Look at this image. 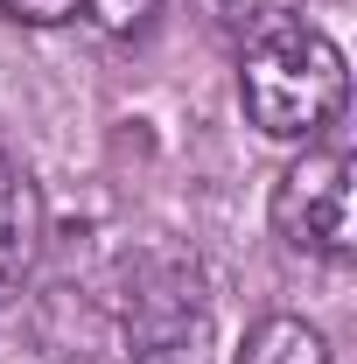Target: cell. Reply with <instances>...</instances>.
I'll return each mask as SVG.
<instances>
[{
    "label": "cell",
    "instance_id": "obj_1",
    "mask_svg": "<svg viewBox=\"0 0 357 364\" xmlns=\"http://www.w3.org/2000/svg\"><path fill=\"white\" fill-rule=\"evenodd\" d=\"M351 98L343 49L309 21H287L238 49V105L267 140H322Z\"/></svg>",
    "mask_w": 357,
    "mask_h": 364
},
{
    "label": "cell",
    "instance_id": "obj_2",
    "mask_svg": "<svg viewBox=\"0 0 357 364\" xmlns=\"http://www.w3.org/2000/svg\"><path fill=\"white\" fill-rule=\"evenodd\" d=\"M273 231L315 252V259H343L357 245V218H351V147L343 140H309L280 182H273Z\"/></svg>",
    "mask_w": 357,
    "mask_h": 364
},
{
    "label": "cell",
    "instance_id": "obj_3",
    "mask_svg": "<svg viewBox=\"0 0 357 364\" xmlns=\"http://www.w3.org/2000/svg\"><path fill=\"white\" fill-rule=\"evenodd\" d=\"M36 252H43V189L0 154V294H14L36 273Z\"/></svg>",
    "mask_w": 357,
    "mask_h": 364
},
{
    "label": "cell",
    "instance_id": "obj_4",
    "mask_svg": "<svg viewBox=\"0 0 357 364\" xmlns=\"http://www.w3.org/2000/svg\"><path fill=\"white\" fill-rule=\"evenodd\" d=\"M231 364H329V343L302 316H260L245 329V343H238Z\"/></svg>",
    "mask_w": 357,
    "mask_h": 364
},
{
    "label": "cell",
    "instance_id": "obj_5",
    "mask_svg": "<svg viewBox=\"0 0 357 364\" xmlns=\"http://www.w3.org/2000/svg\"><path fill=\"white\" fill-rule=\"evenodd\" d=\"M203 14H211V28L231 36V43H260L273 28H287V21H302V0H203Z\"/></svg>",
    "mask_w": 357,
    "mask_h": 364
},
{
    "label": "cell",
    "instance_id": "obj_6",
    "mask_svg": "<svg viewBox=\"0 0 357 364\" xmlns=\"http://www.w3.org/2000/svg\"><path fill=\"white\" fill-rule=\"evenodd\" d=\"M78 14H85L98 36H112V43H134V36H147V28H154L161 0H85Z\"/></svg>",
    "mask_w": 357,
    "mask_h": 364
},
{
    "label": "cell",
    "instance_id": "obj_7",
    "mask_svg": "<svg viewBox=\"0 0 357 364\" xmlns=\"http://www.w3.org/2000/svg\"><path fill=\"white\" fill-rule=\"evenodd\" d=\"M85 0H0V14L28 21V28H56V21H78Z\"/></svg>",
    "mask_w": 357,
    "mask_h": 364
}]
</instances>
